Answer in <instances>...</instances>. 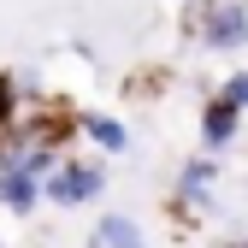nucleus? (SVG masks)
Instances as JSON below:
<instances>
[{"label":"nucleus","mask_w":248,"mask_h":248,"mask_svg":"<svg viewBox=\"0 0 248 248\" xmlns=\"http://www.w3.org/2000/svg\"><path fill=\"white\" fill-rule=\"evenodd\" d=\"M101 166H59L53 171V183H47V195L59 201V207H77V201H95L101 195Z\"/></svg>","instance_id":"1"},{"label":"nucleus","mask_w":248,"mask_h":248,"mask_svg":"<svg viewBox=\"0 0 248 248\" xmlns=\"http://www.w3.org/2000/svg\"><path fill=\"white\" fill-rule=\"evenodd\" d=\"M207 42L213 47H242L248 42V12L236 6V0H219V6L207 12Z\"/></svg>","instance_id":"2"},{"label":"nucleus","mask_w":248,"mask_h":248,"mask_svg":"<svg viewBox=\"0 0 248 248\" xmlns=\"http://www.w3.org/2000/svg\"><path fill=\"white\" fill-rule=\"evenodd\" d=\"M89 248H148V242H142L136 219H124V213H107V219L95 225V242H89Z\"/></svg>","instance_id":"3"},{"label":"nucleus","mask_w":248,"mask_h":248,"mask_svg":"<svg viewBox=\"0 0 248 248\" xmlns=\"http://www.w3.org/2000/svg\"><path fill=\"white\" fill-rule=\"evenodd\" d=\"M0 201H6L12 213H30V207L42 201V189H36L30 171H12V166H6V177H0Z\"/></svg>","instance_id":"4"},{"label":"nucleus","mask_w":248,"mask_h":248,"mask_svg":"<svg viewBox=\"0 0 248 248\" xmlns=\"http://www.w3.org/2000/svg\"><path fill=\"white\" fill-rule=\"evenodd\" d=\"M201 136H207V148H225V142L236 136V107L213 101V107H207V118H201Z\"/></svg>","instance_id":"5"},{"label":"nucleus","mask_w":248,"mask_h":248,"mask_svg":"<svg viewBox=\"0 0 248 248\" xmlns=\"http://www.w3.org/2000/svg\"><path fill=\"white\" fill-rule=\"evenodd\" d=\"M83 130L95 136L101 148H112V154H124V148H130V130H124L118 118H83Z\"/></svg>","instance_id":"6"},{"label":"nucleus","mask_w":248,"mask_h":248,"mask_svg":"<svg viewBox=\"0 0 248 248\" xmlns=\"http://www.w3.org/2000/svg\"><path fill=\"white\" fill-rule=\"evenodd\" d=\"M207 183H213V160H195L189 171H183V201H207Z\"/></svg>","instance_id":"7"},{"label":"nucleus","mask_w":248,"mask_h":248,"mask_svg":"<svg viewBox=\"0 0 248 248\" xmlns=\"http://www.w3.org/2000/svg\"><path fill=\"white\" fill-rule=\"evenodd\" d=\"M219 101H225V107H236V112L248 107V71H236V77H231V83L219 89Z\"/></svg>","instance_id":"8"},{"label":"nucleus","mask_w":248,"mask_h":248,"mask_svg":"<svg viewBox=\"0 0 248 248\" xmlns=\"http://www.w3.org/2000/svg\"><path fill=\"white\" fill-rule=\"evenodd\" d=\"M12 107H18V101H12V83H6V77H0V124H6V118H12Z\"/></svg>","instance_id":"9"}]
</instances>
